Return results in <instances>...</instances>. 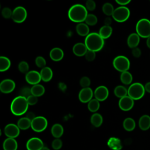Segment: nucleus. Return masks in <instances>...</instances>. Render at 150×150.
Returning <instances> with one entry per match:
<instances>
[{
  "instance_id": "14",
  "label": "nucleus",
  "mask_w": 150,
  "mask_h": 150,
  "mask_svg": "<svg viewBox=\"0 0 150 150\" xmlns=\"http://www.w3.org/2000/svg\"><path fill=\"white\" fill-rule=\"evenodd\" d=\"M43 145V142L40 138L33 137L27 141L26 148L28 150H42Z\"/></svg>"
},
{
  "instance_id": "45",
  "label": "nucleus",
  "mask_w": 150,
  "mask_h": 150,
  "mask_svg": "<svg viewBox=\"0 0 150 150\" xmlns=\"http://www.w3.org/2000/svg\"><path fill=\"white\" fill-rule=\"evenodd\" d=\"M20 94H21L20 96L25 97L26 98H27L28 97H29L30 95L32 94L30 89L28 87H24L22 88L20 91Z\"/></svg>"
},
{
  "instance_id": "46",
  "label": "nucleus",
  "mask_w": 150,
  "mask_h": 150,
  "mask_svg": "<svg viewBox=\"0 0 150 150\" xmlns=\"http://www.w3.org/2000/svg\"><path fill=\"white\" fill-rule=\"evenodd\" d=\"M132 54L135 57H137V58L141 56V49L139 47H138L132 49Z\"/></svg>"
},
{
  "instance_id": "18",
  "label": "nucleus",
  "mask_w": 150,
  "mask_h": 150,
  "mask_svg": "<svg viewBox=\"0 0 150 150\" xmlns=\"http://www.w3.org/2000/svg\"><path fill=\"white\" fill-rule=\"evenodd\" d=\"M139 42H140V36L137 33H131L128 36L127 40V43L128 47L131 49L137 47L139 45Z\"/></svg>"
},
{
  "instance_id": "10",
  "label": "nucleus",
  "mask_w": 150,
  "mask_h": 150,
  "mask_svg": "<svg viewBox=\"0 0 150 150\" xmlns=\"http://www.w3.org/2000/svg\"><path fill=\"white\" fill-rule=\"evenodd\" d=\"M108 89L104 86H100L97 87L94 91V96L95 98L99 101L105 100L108 98Z\"/></svg>"
},
{
  "instance_id": "12",
  "label": "nucleus",
  "mask_w": 150,
  "mask_h": 150,
  "mask_svg": "<svg viewBox=\"0 0 150 150\" xmlns=\"http://www.w3.org/2000/svg\"><path fill=\"white\" fill-rule=\"evenodd\" d=\"M134 105V100L129 96H127L120 99L118 101V105L122 111H127L131 110Z\"/></svg>"
},
{
  "instance_id": "3",
  "label": "nucleus",
  "mask_w": 150,
  "mask_h": 150,
  "mask_svg": "<svg viewBox=\"0 0 150 150\" xmlns=\"http://www.w3.org/2000/svg\"><path fill=\"white\" fill-rule=\"evenodd\" d=\"M29 104L26 97L19 96L16 97L11 104V111L15 115H22L26 112Z\"/></svg>"
},
{
  "instance_id": "40",
  "label": "nucleus",
  "mask_w": 150,
  "mask_h": 150,
  "mask_svg": "<svg viewBox=\"0 0 150 150\" xmlns=\"http://www.w3.org/2000/svg\"><path fill=\"white\" fill-rule=\"evenodd\" d=\"M1 13L2 16L5 19H9L11 18H12V11L9 8H8V7L4 8L2 10Z\"/></svg>"
},
{
  "instance_id": "11",
  "label": "nucleus",
  "mask_w": 150,
  "mask_h": 150,
  "mask_svg": "<svg viewBox=\"0 0 150 150\" xmlns=\"http://www.w3.org/2000/svg\"><path fill=\"white\" fill-rule=\"evenodd\" d=\"M93 95L94 93L91 88H83L79 91V99L81 103H87L93 99Z\"/></svg>"
},
{
  "instance_id": "44",
  "label": "nucleus",
  "mask_w": 150,
  "mask_h": 150,
  "mask_svg": "<svg viewBox=\"0 0 150 150\" xmlns=\"http://www.w3.org/2000/svg\"><path fill=\"white\" fill-rule=\"evenodd\" d=\"M26 99H27V101H28L29 105H31L36 104L38 101V97L32 94H31L29 97H28L26 98Z\"/></svg>"
},
{
  "instance_id": "41",
  "label": "nucleus",
  "mask_w": 150,
  "mask_h": 150,
  "mask_svg": "<svg viewBox=\"0 0 150 150\" xmlns=\"http://www.w3.org/2000/svg\"><path fill=\"white\" fill-rule=\"evenodd\" d=\"M85 7L87 11H94L96 7V2L93 0H87L86 2Z\"/></svg>"
},
{
  "instance_id": "28",
  "label": "nucleus",
  "mask_w": 150,
  "mask_h": 150,
  "mask_svg": "<svg viewBox=\"0 0 150 150\" xmlns=\"http://www.w3.org/2000/svg\"><path fill=\"white\" fill-rule=\"evenodd\" d=\"M31 122L32 121L27 117H22L18 121L17 125L19 129L25 130L28 129L29 127H31Z\"/></svg>"
},
{
  "instance_id": "1",
  "label": "nucleus",
  "mask_w": 150,
  "mask_h": 150,
  "mask_svg": "<svg viewBox=\"0 0 150 150\" xmlns=\"http://www.w3.org/2000/svg\"><path fill=\"white\" fill-rule=\"evenodd\" d=\"M88 14V11L85 6L79 4L72 5L68 11L69 18L71 21L79 23L85 21Z\"/></svg>"
},
{
  "instance_id": "7",
  "label": "nucleus",
  "mask_w": 150,
  "mask_h": 150,
  "mask_svg": "<svg viewBox=\"0 0 150 150\" xmlns=\"http://www.w3.org/2000/svg\"><path fill=\"white\" fill-rule=\"evenodd\" d=\"M130 16V11L126 6H121L114 9L112 15V18L118 22L126 21Z\"/></svg>"
},
{
  "instance_id": "49",
  "label": "nucleus",
  "mask_w": 150,
  "mask_h": 150,
  "mask_svg": "<svg viewBox=\"0 0 150 150\" xmlns=\"http://www.w3.org/2000/svg\"><path fill=\"white\" fill-rule=\"evenodd\" d=\"M111 22H112V20L110 18V17H107L105 19H104V25H107V26H110L111 23Z\"/></svg>"
},
{
  "instance_id": "25",
  "label": "nucleus",
  "mask_w": 150,
  "mask_h": 150,
  "mask_svg": "<svg viewBox=\"0 0 150 150\" xmlns=\"http://www.w3.org/2000/svg\"><path fill=\"white\" fill-rule=\"evenodd\" d=\"M112 33V28L111 26L104 25L99 30L98 34L103 39H105L110 38Z\"/></svg>"
},
{
  "instance_id": "26",
  "label": "nucleus",
  "mask_w": 150,
  "mask_h": 150,
  "mask_svg": "<svg viewBox=\"0 0 150 150\" xmlns=\"http://www.w3.org/2000/svg\"><path fill=\"white\" fill-rule=\"evenodd\" d=\"M63 128L60 124H54L51 128V133L52 135L56 138H60L63 135Z\"/></svg>"
},
{
  "instance_id": "37",
  "label": "nucleus",
  "mask_w": 150,
  "mask_h": 150,
  "mask_svg": "<svg viewBox=\"0 0 150 150\" xmlns=\"http://www.w3.org/2000/svg\"><path fill=\"white\" fill-rule=\"evenodd\" d=\"M29 66L28 63L26 61H21L18 64V69L20 72L23 74L28 73L29 71Z\"/></svg>"
},
{
  "instance_id": "35",
  "label": "nucleus",
  "mask_w": 150,
  "mask_h": 150,
  "mask_svg": "<svg viewBox=\"0 0 150 150\" xmlns=\"http://www.w3.org/2000/svg\"><path fill=\"white\" fill-rule=\"evenodd\" d=\"M102 11L105 15L107 16H112L114 11V6L111 4L109 2H106L102 6Z\"/></svg>"
},
{
  "instance_id": "9",
  "label": "nucleus",
  "mask_w": 150,
  "mask_h": 150,
  "mask_svg": "<svg viewBox=\"0 0 150 150\" xmlns=\"http://www.w3.org/2000/svg\"><path fill=\"white\" fill-rule=\"evenodd\" d=\"M27 17L26 9L21 6L16 7L12 11V19L16 23H22L25 21Z\"/></svg>"
},
{
  "instance_id": "27",
  "label": "nucleus",
  "mask_w": 150,
  "mask_h": 150,
  "mask_svg": "<svg viewBox=\"0 0 150 150\" xmlns=\"http://www.w3.org/2000/svg\"><path fill=\"white\" fill-rule=\"evenodd\" d=\"M30 90H31V94L37 97L43 95L45 91V89L43 86L39 84L33 85L31 87Z\"/></svg>"
},
{
  "instance_id": "43",
  "label": "nucleus",
  "mask_w": 150,
  "mask_h": 150,
  "mask_svg": "<svg viewBox=\"0 0 150 150\" xmlns=\"http://www.w3.org/2000/svg\"><path fill=\"white\" fill-rule=\"evenodd\" d=\"M96 52H93V51H91V50H88L87 52V53H86L85 54V57H86V59L88 61V62H92L93 61L95 58H96Z\"/></svg>"
},
{
  "instance_id": "51",
  "label": "nucleus",
  "mask_w": 150,
  "mask_h": 150,
  "mask_svg": "<svg viewBox=\"0 0 150 150\" xmlns=\"http://www.w3.org/2000/svg\"><path fill=\"white\" fill-rule=\"evenodd\" d=\"M146 44L147 47H148V48H149V49H150V36L146 39Z\"/></svg>"
},
{
  "instance_id": "24",
  "label": "nucleus",
  "mask_w": 150,
  "mask_h": 150,
  "mask_svg": "<svg viewBox=\"0 0 150 150\" xmlns=\"http://www.w3.org/2000/svg\"><path fill=\"white\" fill-rule=\"evenodd\" d=\"M108 146L113 150H120L122 148V145L120 139L115 137L110 138L107 142Z\"/></svg>"
},
{
  "instance_id": "17",
  "label": "nucleus",
  "mask_w": 150,
  "mask_h": 150,
  "mask_svg": "<svg viewBox=\"0 0 150 150\" xmlns=\"http://www.w3.org/2000/svg\"><path fill=\"white\" fill-rule=\"evenodd\" d=\"M88 51V49L84 44V43L79 42L76 43L73 47V53L79 57L85 56L86 53Z\"/></svg>"
},
{
  "instance_id": "32",
  "label": "nucleus",
  "mask_w": 150,
  "mask_h": 150,
  "mask_svg": "<svg viewBox=\"0 0 150 150\" xmlns=\"http://www.w3.org/2000/svg\"><path fill=\"white\" fill-rule=\"evenodd\" d=\"M91 123L95 127H99L101 125L103 118L102 115L99 113H94L91 117Z\"/></svg>"
},
{
  "instance_id": "36",
  "label": "nucleus",
  "mask_w": 150,
  "mask_h": 150,
  "mask_svg": "<svg viewBox=\"0 0 150 150\" xmlns=\"http://www.w3.org/2000/svg\"><path fill=\"white\" fill-rule=\"evenodd\" d=\"M85 23L89 26L95 25L97 23V18L95 15L89 13L87 15L86 18Z\"/></svg>"
},
{
  "instance_id": "6",
  "label": "nucleus",
  "mask_w": 150,
  "mask_h": 150,
  "mask_svg": "<svg viewBox=\"0 0 150 150\" xmlns=\"http://www.w3.org/2000/svg\"><path fill=\"white\" fill-rule=\"evenodd\" d=\"M112 65L117 71L122 73L129 70L130 67V62L126 56L120 55L114 59Z\"/></svg>"
},
{
  "instance_id": "52",
  "label": "nucleus",
  "mask_w": 150,
  "mask_h": 150,
  "mask_svg": "<svg viewBox=\"0 0 150 150\" xmlns=\"http://www.w3.org/2000/svg\"><path fill=\"white\" fill-rule=\"evenodd\" d=\"M42 150H50L47 147H43L42 149Z\"/></svg>"
},
{
  "instance_id": "50",
  "label": "nucleus",
  "mask_w": 150,
  "mask_h": 150,
  "mask_svg": "<svg viewBox=\"0 0 150 150\" xmlns=\"http://www.w3.org/2000/svg\"><path fill=\"white\" fill-rule=\"evenodd\" d=\"M144 87H145V91H146V92L150 93V81L146 83L145 84Z\"/></svg>"
},
{
  "instance_id": "5",
  "label": "nucleus",
  "mask_w": 150,
  "mask_h": 150,
  "mask_svg": "<svg viewBox=\"0 0 150 150\" xmlns=\"http://www.w3.org/2000/svg\"><path fill=\"white\" fill-rule=\"evenodd\" d=\"M137 33L143 38H148L150 36V21L146 18L139 19L135 26Z\"/></svg>"
},
{
  "instance_id": "33",
  "label": "nucleus",
  "mask_w": 150,
  "mask_h": 150,
  "mask_svg": "<svg viewBox=\"0 0 150 150\" xmlns=\"http://www.w3.org/2000/svg\"><path fill=\"white\" fill-rule=\"evenodd\" d=\"M132 76L128 71L121 73L120 75V80L122 83L125 85H128L132 81Z\"/></svg>"
},
{
  "instance_id": "29",
  "label": "nucleus",
  "mask_w": 150,
  "mask_h": 150,
  "mask_svg": "<svg viewBox=\"0 0 150 150\" xmlns=\"http://www.w3.org/2000/svg\"><path fill=\"white\" fill-rule=\"evenodd\" d=\"M135 122L132 118H126L123 121V127L127 131H132L135 128Z\"/></svg>"
},
{
  "instance_id": "2",
  "label": "nucleus",
  "mask_w": 150,
  "mask_h": 150,
  "mask_svg": "<svg viewBox=\"0 0 150 150\" xmlns=\"http://www.w3.org/2000/svg\"><path fill=\"white\" fill-rule=\"evenodd\" d=\"M84 44L88 50L94 52L101 50L104 45V39H103L98 33H90L85 38Z\"/></svg>"
},
{
  "instance_id": "23",
  "label": "nucleus",
  "mask_w": 150,
  "mask_h": 150,
  "mask_svg": "<svg viewBox=\"0 0 150 150\" xmlns=\"http://www.w3.org/2000/svg\"><path fill=\"white\" fill-rule=\"evenodd\" d=\"M76 30L78 35L81 36H87L90 33V29L88 25L86 23H79L76 26Z\"/></svg>"
},
{
  "instance_id": "16",
  "label": "nucleus",
  "mask_w": 150,
  "mask_h": 150,
  "mask_svg": "<svg viewBox=\"0 0 150 150\" xmlns=\"http://www.w3.org/2000/svg\"><path fill=\"white\" fill-rule=\"evenodd\" d=\"M25 80L28 83L33 86L39 84L42 79L39 72L36 70H30L26 74Z\"/></svg>"
},
{
  "instance_id": "31",
  "label": "nucleus",
  "mask_w": 150,
  "mask_h": 150,
  "mask_svg": "<svg viewBox=\"0 0 150 150\" xmlns=\"http://www.w3.org/2000/svg\"><path fill=\"white\" fill-rule=\"evenodd\" d=\"M11 64V60L6 56L0 57V71L1 72L5 71L9 69Z\"/></svg>"
},
{
  "instance_id": "20",
  "label": "nucleus",
  "mask_w": 150,
  "mask_h": 150,
  "mask_svg": "<svg viewBox=\"0 0 150 150\" xmlns=\"http://www.w3.org/2000/svg\"><path fill=\"white\" fill-rule=\"evenodd\" d=\"M41 79L45 82H48L50 81L53 77V71L47 66L42 69L40 71Z\"/></svg>"
},
{
  "instance_id": "42",
  "label": "nucleus",
  "mask_w": 150,
  "mask_h": 150,
  "mask_svg": "<svg viewBox=\"0 0 150 150\" xmlns=\"http://www.w3.org/2000/svg\"><path fill=\"white\" fill-rule=\"evenodd\" d=\"M52 148L55 150H58L60 149L62 146V141L59 138L54 139L52 143Z\"/></svg>"
},
{
  "instance_id": "8",
  "label": "nucleus",
  "mask_w": 150,
  "mask_h": 150,
  "mask_svg": "<svg viewBox=\"0 0 150 150\" xmlns=\"http://www.w3.org/2000/svg\"><path fill=\"white\" fill-rule=\"evenodd\" d=\"M47 126L46 118L42 116L36 117L31 122L32 129L37 132L43 131Z\"/></svg>"
},
{
  "instance_id": "22",
  "label": "nucleus",
  "mask_w": 150,
  "mask_h": 150,
  "mask_svg": "<svg viewBox=\"0 0 150 150\" xmlns=\"http://www.w3.org/2000/svg\"><path fill=\"white\" fill-rule=\"evenodd\" d=\"M18 148V143L15 138H8L3 143L4 150H16Z\"/></svg>"
},
{
  "instance_id": "13",
  "label": "nucleus",
  "mask_w": 150,
  "mask_h": 150,
  "mask_svg": "<svg viewBox=\"0 0 150 150\" xmlns=\"http://www.w3.org/2000/svg\"><path fill=\"white\" fill-rule=\"evenodd\" d=\"M4 133L8 138H16L20 133V129L17 125L8 124L4 128Z\"/></svg>"
},
{
  "instance_id": "15",
  "label": "nucleus",
  "mask_w": 150,
  "mask_h": 150,
  "mask_svg": "<svg viewBox=\"0 0 150 150\" xmlns=\"http://www.w3.org/2000/svg\"><path fill=\"white\" fill-rule=\"evenodd\" d=\"M15 88V83L11 79L3 80L0 83V91L5 94H8L13 91Z\"/></svg>"
},
{
  "instance_id": "34",
  "label": "nucleus",
  "mask_w": 150,
  "mask_h": 150,
  "mask_svg": "<svg viewBox=\"0 0 150 150\" xmlns=\"http://www.w3.org/2000/svg\"><path fill=\"white\" fill-rule=\"evenodd\" d=\"M88 109L92 112H96L100 108V102L96 98L92 99L88 103Z\"/></svg>"
},
{
  "instance_id": "4",
  "label": "nucleus",
  "mask_w": 150,
  "mask_h": 150,
  "mask_svg": "<svg viewBox=\"0 0 150 150\" xmlns=\"http://www.w3.org/2000/svg\"><path fill=\"white\" fill-rule=\"evenodd\" d=\"M145 92L144 86L138 82L131 84L128 88V96L134 100L142 98L145 94Z\"/></svg>"
},
{
  "instance_id": "30",
  "label": "nucleus",
  "mask_w": 150,
  "mask_h": 150,
  "mask_svg": "<svg viewBox=\"0 0 150 150\" xmlns=\"http://www.w3.org/2000/svg\"><path fill=\"white\" fill-rule=\"evenodd\" d=\"M114 93L116 97L121 98L125 96H128V89H127L123 86L119 85L115 87Z\"/></svg>"
},
{
  "instance_id": "47",
  "label": "nucleus",
  "mask_w": 150,
  "mask_h": 150,
  "mask_svg": "<svg viewBox=\"0 0 150 150\" xmlns=\"http://www.w3.org/2000/svg\"><path fill=\"white\" fill-rule=\"evenodd\" d=\"M115 2L118 5H120L121 6H125V5H128L131 2V1L130 0H116Z\"/></svg>"
},
{
  "instance_id": "48",
  "label": "nucleus",
  "mask_w": 150,
  "mask_h": 150,
  "mask_svg": "<svg viewBox=\"0 0 150 150\" xmlns=\"http://www.w3.org/2000/svg\"><path fill=\"white\" fill-rule=\"evenodd\" d=\"M26 117L29 118L30 120L32 121L36 117V116H35V114L33 112H28L26 113Z\"/></svg>"
},
{
  "instance_id": "39",
  "label": "nucleus",
  "mask_w": 150,
  "mask_h": 150,
  "mask_svg": "<svg viewBox=\"0 0 150 150\" xmlns=\"http://www.w3.org/2000/svg\"><path fill=\"white\" fill-rule=\"evenodd\" d=\"M90 84H91L90 79L88 77H87V76L82 77L81 78V79L80 80V85L83 88L89 87Z\"/></svg>"
},
{
  "instance_id": "38",
  "label": "nucleus",
  "mask_w": 150,
  "mask_h": 150,
  "mask_svg": "<svg viewBox=\"0 0 150 150\" xmlns=\"http://www.w3.org/2000/svg\"><path fill=\"white\" fill-rule=\"evenodd\" d=\"M35 64L38 67L43 69L46 67V62L43 57L39 56L35 59Z\"/></svg>"
},
{
  "instance_id": "21",
  "label": "nucleus",
  "mask_w": 150,
  "mask_h": 150,
  "mask_svg": "<svg viewBox=\"0 0 150 150\" xmlns=\"http://www.w3.org/2000/svg\"><path fill=\"white\" fill-rule=\"evenodd\" d=\"M138 125L141 129L148 130L150 128V116L148 115H142L139 120Z\"/></svg>"
},
{
  "instance_id": "19",
  "label": "nucleus",
  "mask_w": 150,
  "mask_h": 150,
  "mask_svg": "<svg viewBox=\"0 0 150 150\" xmlns=\"http://www.w3.org/2000/svg\"><path fill=\"white\" fill-rule=\"evenodd\" d=\"M49 56L52 60L54 62H59L63 59L64 56V52L63 50L59 47H54L50 50Z\"/></svg>"
}]
</instances>
